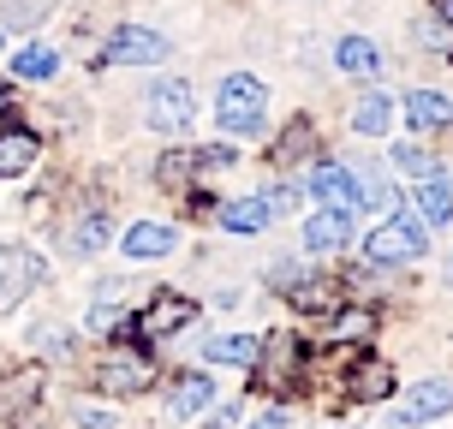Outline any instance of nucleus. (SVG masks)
<instances>
[{"label": "nucleus", "instance_id": "nucleus-30", "mask_svg": "<svg viewBox=\"0 0 453 429\" xmlns=\"http://www.w3.org/2000/svg\"><path fill=\"white\" fill-rule=\"evenodd\" d=\"M72 424L78 429H119L108 406H90V400H72Z\"/></svg>", "mask_w": 453, "mask_h": 429}, {"label": "nucleus", "instance_id": "nucleus-31", "mask_svg": "<svg viewBox=\"0 0 453 429\" xmlns=\"http://www.w3.org/2000/svg\"><path fill=\"white\" fill-rule=\"evenodd\" d=\"M263 197H269L274 221H287V215H293V209H298V185H269V191H263Z\"/></svg>", "mask_w": 453, "mask_h": 429}, {"label": "nucleus", "instance_id": "nucleus-23", "mask_svg": "<svg viewBox=\"0 0 453 429\" xmlns=\"http://www.w3.org/2000/svg\"><path fill=\"white\" fill-rule=\"evenodd\" d=\"M60 72V54L48 42H24L12 48V78H24V84H42V78H54Z\"/></svg>", "mask_w": 453, "mask_h": 429}, {"label": "nucleus", "instance_id": "nucleus-18", "mask_svg": "<svg viewBox=\"0 0 453 429\" xmlns=\"http://www.w3.org/2000/svg\"><path fill=\"white\" fill-rule=\"evenodd\" d=\"M394 119H400V102H394L388 90H364L358 102H352V132L358 137H388Z\"/></svg>", "mask_w": 453, "mask_h": 429}, {"label": "nucleus", "instance_id": "nucleus-24", "mask_svg": "<svg viewBox=\"0 0 453 429\" xmlns=\"http://www.w3.org/2000/svg\"><path fill=\"white\" fill-rule=\"evenodd\" d=\"M36 394H42V370H19V376H6V382H0V418L30 411V406H36Z\"/></svg>", "mask_w": 453, "mask_h": 429}, {"label": "nucleus", "instance_id": "nucleus-36", "mask_svg": "<svg viewBox=\"0 0 453 429\" xmlns=\"http://www.w3.org/2000/svg\"><path fill=\"white\" fill-rule=\"evenodd\" d=\"M6 108H12V90H6V84H0V113H6Z\"/></svg>", "mask_w": 453, "mask_h": 429}, {"label": "nucleus", "instance_id": "nucleus-2", "mask_svg": "<svg viewBox=\"0 0 453 429\" xmlns=\"http://www.w3.org/2000/svg\"><path fill=\"white\" fill-rule=\"evenodd\" d=\"M430 250V226L418 221L411 209H394L382 221L364 233V263H376V269H406Z\"/></svg>", "mask_w": 453, "mask_h": 429}, {"label": "nucleus", "instance_id": "nucleus-5", "mask_svg": "<svg viewBox=\"0 0 453 429\" xmlns=\"http://www.w3.org/2000/svg\"><path fill=\"white\" fill-rule=\"evenodd\" d=\"M42 280H48L42 250H30V245H0V317H6V310H19V304L36 293Z\"/></svg>", "mask_w": 453, "mask_h": 429}, {"label": "nucleus", "instance_id": "nucleus-22", "mask_svg": "<svg viewBox=\"0 0 453 429\" xmlns=\"http://www.w3.org/2000/svg\"><path fill=\"white\" fill-rule=\"evenodd\" d=\"M334 66L346 72V78H376V72H382V48L370 42V36H340Z\"/></svg>", "mask_w": 453, "mask_h": 429}, {"label": "nucleus", "instance_id": "nucleus-14", "mask_svg": "<svg viewBox=\"0 0 453 429\" xmlns=\"http://www.w3.org/2000/svg\"><path fill=\"white\" fill-rule=\"evenodd\" d=\"M209 406H215V382H209V370H185L180 382L167 387V418H180V424L203 418Z\"/></svg>", "mask_w": 453, "mask_h": 429}, {"label": "nucleus", "instance_id": "nucleus-29", "mask_svg": "<svg viewBox=\"0 0 453 429\" xmlns=\"http://www.w3.org/2000/svg\"><path fill=\"white\" fill-rule=\"evenodd\" d=\"M191 173H197L191 149H173V156H161V167H156V180L167 185V191H185V185H191Z\"/></svg>", "mask_w": 453, "mask_h": 429}, {"label": "nucleus", "instance_id": "nucleus-32", "mask_svg": "<svg viewBox=\"0 0 453 429\" xmlns=\"http://www.w3.org/2000/svg\"><path fill=\"white\" fill-rule=\"evenodd\" d=\"M293 418H287V406H263L257 418H245V429H287Z\"/></svg>", "mask_w": 453, "mask_h": 429}, {"label": "nucleus", "instance_id": "nucleus-12", "mask_svg": "<svg viewBox=\"0 0 453 429\" xmlns=\"http://www.w3.org/2000/svg\"><path fill=\"white\" fill-rule=\"evenodd\" d=\"M346 394H352L358 406H382V400H394V364L364 352V358L346 370Z\"/></svg>", "mask_w": 453, "mask_h": 429}, {"label": "nucleus", "instance_id": "nucleus-9", "mask_svg": "<svg viewBox=\"0 0 453 429\" xmlns=\"http://www.w3.org/2000/svg\"><path fill=\"white\" fill-rule=\"evenodd\" d=\"M453 411V382L448 376H435V382H418L400 400V411L388 418V429H418V424H435V418H448Z\"/></svg>", "mask_w": 453, "mask_h": 429}, {"label": "nucleus", "instance_id": "nucleus-37", "mask_svg": "<svg viewBox=\"0 0 453 429\" xmlns=\"http://www.w3.org/2000/svg\"><path fill=\"white\" fill-rule=\"evenodd\" d=\"M0 48H6V36H0Z\"/></svg>", "mask_w": 453, "mask_h": 429}, {"label": "nucleus", "instance_id": "nucleus-10", "mask_svg": "<svg viewBox=\"0 0 453 429\" xmlns=\"http://www.w3.org/2000/svg\"><path fill=\"white\" fill-rule=\"evenodd\" d=\"M96 376H102L108 394H143V387L156 382V364H150V352H137V346H113Z\"/></svg>", "mask_w": 453, "mask_h": 429}, {"label": "nucleus", "instance_id": "nucleus-19", "mask_svg": "<svg viewBox=\"0 0 453 429\" xmlns=\"http://www.w3.org/2000/svg\"><path fill=\"white\" fill-rule=\"evenodd\" d=\"M411 215L430 226V233L453 221V180H448V173H441V180H418V185H411Z\"/></svg>", "mask_w": 453, "mask_h": 429}, {"label": "nucleus", "instance_id": "nucleus-7", "mask_svg": "<svg viewBox=\"0 0 453 429\" xmlns=\"http://www.w3.org/2000/svg\"><path fill=\"white\" fill-rule=\"evenodd\" d=\"M304 191L317 197L322 209H364V185H358V173L346 167V161H328V156H317L311 161V173H304Z\"/></svg>", "mask_w": 453, "mask_h": 429}, {"label": "nucleus", "instance_id": "nucleus-33", "mask_svg": "<svg viewBox=\"0 0 453 429\" xmlns=\"http://www.w3.org/2000/svg\"><path fill=\"white\" fill-rule=\"evenodd\" d=\"M239 424H245V406H239V400H233V406H221L215 418H209V429H239Z\"/></svg>", "mask_w": 453, "mask_h": 429}, {"label": "nucleus", "instance_id": "nucleus-28", "mask_svg": "<svg viewBox=\"0 0 453 429\" xmlns=\"http://www.w3.org/2000/svg\"><path fill=\"white\" fill-rule=\"evenodd\" d=\"M102 245H108V221L102 215H84V221L72 226V257H96Z\"/></svg>", "mask_w": 453, "mask_h": 429}, {"label": "nucleus", "instance_id": "nucleus-16", "mask_svg": "<svg viewBox=\"0 0 453 429\" xmlns=\"http://www.w3.org/2000/svg\"><path fill=\"white\" fill-rule=\"evenodd\" d=\"M173 245H180V233L167 221H132L126 226V239H119V250L132 257V263H156V257H173Z\"/></svg>", "mask_w": 453, "mask_h": 429}, {"label": "nucleus", "instance_id": "nucleus-11", "mask_svg": "<svg viewBox=\"0 0 453 429\" xmlns=\"http://www.w3.org/2000/svg\"><path fill=\"white\" fill-rule=\"evenodd\" d=\"M352 239L358 233H352V215L346 209H311L304 215V257H340Z\"/></svg>", "mask_w": 453, "mask_h": 429}, {"label": "nucleus", "instance_id": "nucleus-15", "mask_svg": "<svg viewBox=\"0 0 453 429\" xmlns=\"http://www.w3.org/2000/svg\"><path fill=\"white\" fill-rule=\"evenodd\" d=\"M215 215H221V226L233 233V239H257V233H269V226H274V209H269V197H263V191L233 197V203H221Z\"/></svg>", "mask_w": 453, "mask_h": 429}, {"label": "nucleus", "instance_id": "nucleus-34", "mask_svg": "<svg viewBox=\"0 0 453 429\" xmlns=\"http://www.w3.org/2000/svg\"><path fill=\"white\" fill-rule=\"evenodd\" d=\"M435 19H448V24H453V0H435Z\"/></svg>", "mask_w": 453, "mask_h": 429}, {"label": "nucleus", "instance_id": "nucleus-27", "mask_svg": "<svg viewBox=\"0 0 453 429\" xmlns=\"http://www.w3.org/2000/svg\"><path fill=\"white\" fill-rule=\"evenodd\" d=\"M311 143H317V126H311V119H293V126L280 132V143H274V161H298V156H311Z\"/></svg>", "mask_w": 453, "mask_h": 429}, {"label": "nucleus", "instance_id": "nucleus-13", "mask_svg": "<svg viewBox=\"0 0 453 429\" xmlns=\"http://www.w3.org/2000/svg\"><path fill=\"white\" fill-rule=\"evenodd\" d=\"M400 113H406L411 132H453V96H441V90H406Z\"/></svg>", "mask_w": 453, "mask_h": 429}, {"label": "nucleus", "instance_id": "nucleus-6", "mask_svg": "<svg viewBox=\"0 0 453 429\" xmlns=\"http://www.w3.org/2000/svg\"><path fill=\"white\" fill-rule=\"evenodd\" d=\"M257 382L269 394H287V387L304 382V340L298 334H263V352H257Z\"/></svg>", "mask_w": 453, "mask_h": 429}, {"label": "nucleus", "instance_id": "nucleus-20", "mask_svg": "<svg viewBox=\"0 0 453 429\" xmlns=\"http://www.w3.org/2000/svg\"><path fill=\"white\" fill-rule=\"evenodd\" d=\"M203 364H233V370H250L257 352H263V334H203Z\"/></svg>", "mask_w": 453, "mask_h": 429}, {"label": "nucleus", "instance_id": "nucleus-1", "mask_svg": "<svg viewBox=\"0 0 453 429\" xmlns=\"http://www.w3.org/2000/svg\"><path fill=\"white\" fill-rule=\"evenodd\" d=\"M215 126L226 137H263V126H269V84L250 78V72H226L221 90H215Z\"/></svg>", "mask_w": 453, "mask_h": 429}, {"label": "nucleus", "instance_id": "nucleus-17", "mask_svg": "<svg viewBox=\"0 0 453 429\" xmlns=\"http://www.w3.org/2000/svg\"><path fill=\"white\" fill-rule=\"evenodd\" d=\"M376 328H382L376 304H334V310H328V340H334V346H364Z\"/></svg>", "mask_w": 453, "mask_h": 429}, {"label": "nucleus", "instance_id": "nucleus-8", "mask_svg": "<svg viewBox=\"0 0 453 429\" xmlns=\"http://www.w3.org/2000/svg\"><path fill=\"white\" fill-rule=\"evenodd\" d=\"M167 54H173V42L161 30H143V24H119L108 36V48H102L108 66H161Z\"/></svg>", "mask_w": 453, "mask_h": 429}, {"label": "nucleus", "instance_id": "nucleus-35", "mask_svg": "<svg viewBox=\"0 0 453 429\" xmlns=\"http://www.w3.org/2000/svg\"><path fill=\"white\" fill-rule=\"evenodd\" d=\"M441 287H453V257H448V263H441Z\"/></svg>", "mask_w": 453, "mask_h": 429}, {"label": "nucleus", "instance_id": "nucleus-26", "mask_svg": "<svg viewBox=\"0 0 453 429\" xmlns=\"http://www.w3.org/2000/svg\"><path fill=\"white\" fill-rule=\"evenodd\" d=\"M388 156H394V167H400V173H411V180H441V161H435L424 143H394Z\"/></svg>", "mask_w": 453, "mask_h": 429}, {"label": "nucleus", "instance_id": "nucleus-3", "mask_svg": "<svg viewBox=\"0 0 453 429\" xmlns=\"http://www.w3.org/2000/svg\"><path fill=\"white\" fill-rule=\"evenodd\" d=\"M197 322V298H185V293H173V287H161L143 310H137L132 322H126V334L132 340H167V334H185Z\"/></svg>", "mask_w": 453, "mask_h": 429}, {"label": "nucleus", "instance_id": "nucleus-4", "mask_svg": "<svg viewBox=\"0 0 453 429\" xmlns=\"http://www.w3.org/2000/svg\"><path fill=\"white\" fill-rule=\"evenodd\" d=\"M143 119H150L161 137H185L191 119H197V96H191V84H185V78H161V84H150Z\"/></svg>", "mask_w": 453, "mask_h": 429}, {"label": "nucleus", "instance_id": "nucleus-25", "mask_svg": "<svg viewBox=\"0 0 453 429\" xmlns=\"http://www.w3.org/2000/svg\"><path fill=\"white\" fill-rule=\"evenodd\" d=\"M287 304H293V310H334L340 287H334V280H322V274H304V280L287 287Z\"/></svg>", "mask_w": 453, "mask_h": 429}, {"label": "nucleus", "instance_id": "nucleus-21", "mask_svg": "<svg viewBox=\"0 0 453 429\" xmlns=\"http://www.w3.org/2000/svg\"><path fill=\"white\" fill-rule=\"evenodd\" d=\"M36 156H42L36 132H24V126H6V132H0V180L30 173V167H36Z\"/></svg>", "mask_w": 453, "mask_h": 429}]
</instances>
